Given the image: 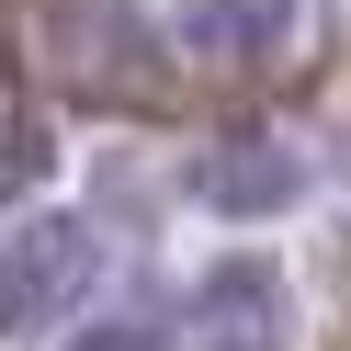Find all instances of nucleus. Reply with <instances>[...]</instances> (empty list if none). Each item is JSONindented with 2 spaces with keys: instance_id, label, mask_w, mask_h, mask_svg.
<instances>
[{
  "instance_id": "obj_1",
  "label": "nucleus",
  "mask_w": 351,
  "mask_h": 351,
  "mask_svg": "<svg viewBox=\"0 0 351 351\" xmlns=\"http://www.w3.org/2000/svg\"><path fill=\"white\" fill-rule=\"evenodd\" d=\"M102 283V227L91 215H12L0 227V340L57 328Z\"/></svg>"
},
{
  "instance_id": "obj_2",
  "label": "nucleus",
  "mask_w": 351,
  "mask_h": 351,
  "mask_svg": "<svg viewBox=\"0 0 351 351\" xmlns=\"http://www.w3.org/2000/svg\"><path fill=\"white\" fill-rule=\"evenodd\" d=\"M170 340L182 351H295V283L238 250V261H215L182 295V328H170Z\"/></svg>"
},
{
  "instance_id": "obj_3",
  "label": "nucleus",
  "mask_w": 351,
  "mask_h": 351,
  "mask_svg": "<svg viewBox=\"0 0 351 351\" xmlns=\"http://www.w3.org/2000/svg\"><path fill=\"white\" fill-rule=\"evenodd\" d=\"M295 193H306V159L283 136H261V125H238V136H215L193 159V204H215V215H283Z\"/></svg>"
},
{
  "instance_id": "obj_4",
  "label": "nucleus",
  "mask_w": 351,
  "mask_h": 351,
  "mask_svg": "<svg viewBox=\"0 0 351 351\" xmlns=\"http://www.w3.org/2000/svg\"><path fill=\"white\" fill-rule=\"evenodd\" d=\"M170 34L204 69H272L306 34V0H170Z\"/></svg>"
},
{
  "instance_id": "obj_5",
  "label": "nucleus",
  "mask_w": 351,
  "mask_h": 351,
  "mask_svg": "<svg viewBox=\"0 0 351 351\" xmlns=\"http://www.w3.org/2000/svg\"><path fill=\"white\" fill-rule=\"evenodd\" d=\"M34 182H46V125L0 102V204H23Z\"/></svg>"
},
{
  "instance_id": "obj_6",
  "label": "nucleus",
  "mask_w": 351,
  "mask_h": 351,
  "mask_svg": "<svg viewBox=\"0 0 351 351\" xmlns=\"http://www.w3.org/2000/svg\"><path fill=\"white\" fill-rule=\"evenodd\" d=\"M69 351H159V328H147V317H102V328H80Z\"/></svg>"
},
{
  "instance_id": "obj_7",
  "label": "nucleus",
  "mask_w": 351,
  "mask_h": 351,
  "mask_svg": "<svg viewBox=\"0 0 351 351\" xmlns=\"http://www.w3.org/2000/svg\"><path fill=\"white\" fill-rule=\"evenodd\" d=\"M328 159H340V182H351V102L328 114Z\"/></svg>"
}]
</instances>
